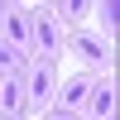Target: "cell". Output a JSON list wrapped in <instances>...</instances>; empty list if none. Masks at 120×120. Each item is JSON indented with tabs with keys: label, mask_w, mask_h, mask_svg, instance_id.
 I'll use <instances>...</instances> for the list:
<instances>
[{
	"label": "cell",
	"mask_w": 120,
	"mask_h": 120,
	"mask_svg": "<svg viewBox=\"0 0 120 120\" xmlns=\"http://www.w3.org/2000/svg\"><path fill=\"white\" fill-rule=\"evenodd\" d=\"M63 29L53 24L48 5H29V58L38 63H63Z\"/></svg>",
	"instance_id": "6da1fadb"
},
{
	"label": "cell",
	"mask_w": 120,
	"mask_h": 120,
	"mask_svg": "<svg viewBox=\"0 0 120 120\" xmlns=\"http://www.w3.org/2000/svg\"><path fill=\"white\" fill-rule=\"evenodd\" d=\"M63 53H72L91 77H106V72H111V38H101L96 29H72V34L63 38Z\"/></svg>",
	"instance_id": "7a4b0ae2"
},
{
	"label": "cell",
	"mask_w": 120,
	"mask_h": 120,
	"mask_svg": "<svg viewBox=\"0 0 120 120\" xmlns=\"http://www.w3.org/2000/svg\"><path fill=\"white\" fill-rule=\"evenodd\" d=\"M24 111H48L53 106V91H58V63H38V58H29L24 63Z\"/></svg>",
	"instance_id": "3957f363"
},
{
	"label": "cell",
	"mask_w": 120,
	"mask_h": 120,
	"mask_svg": "<svg viewBox=\"0 0 120 120\" xmlns=\"http://www.w3.org/2000/svg\"><path fill=\"white\" fill-rule=\"evenodd\" d=\"M0 38H5L15 53H24V58H29V5L0 0Z\"/></svg>",
	"instance_id": "277c9868"
},
{
	"label": "cell",
	"mask_w": 120,
	"mask_h": 120,
	"mask_svg": "<svg viewBox=\"0 0 120 120\" xmlns=\"http://www.w3.org/2000/svg\"><path fill=\"white\" fill-rule=\"evenodd\" d=\"M91 86H96V77H91V72H77V77H67V82H58L53 106H48V111H82L86 96H91Z\"/></svg>",
	"instance_id": "5b68a950"
},
{
	"label": "cell",
	"mask_w": 120,
	"mask_h": 120,
	"mask_svg": "<svg viewBox=\"0 0 120 120\" xmlns=\"http://www.w3.org/2000/svg\"><path fill=\"white\" fill-rule=\"evenodd\" d=\"M82 115L86 120H115V72L96 77V86H91V96H86Z\"/></svg>",
	"instance_id": "8992f818"
},
{
	"label": "cell",
	"mask_w": 120,
	"mask_h": 120,
	"mask_svg": "<svg viewBox=\"0 0 120 120\" xmlns=\"http://www.w3.org/2000/svg\"><path fill=\"white\" fill-rule=\"evenodd\" d=\"M19 72H24V67H19ZM19 72L0 77V115H29L24 111V77Z\"/></svg>",
	"instance_id": "52a82bcc"
},
{
	"label": "cell",
	"mask_w": 120,
	"mask_h": 120,
	"mask_svg": "<svg viewBox=\"0 0 120 120\" xmlns=\"http://www.w3.org/2000/svg\"><path fill=\"white\" fill-rule=\"evenodd\" d=\"M86 10H91L86 0H58V5H48V15H53V24L63 29V34H72V29L86 19Z\"/></svg>",
	"instance_id": "ba28073f"
},
{
	"label": "cell",
	"mask_w": 120,
	"mask_h": 120,
	"mask_svg": "<svg viewBox=\"0 0 120 120\" xmlns=\"http://www.w3.org/2000/svg\"><path fill=\"white\" fill-rule=\"evenodd\" d=\"M96 19H101V29H96V34H101V38H111V34H115V24H120L115 0H101V5H96Z\"/></svg>",
	"instance_id": "9c48e42d"
},
{
	"label": "cell",
	"mask_w": 120,
	"mask_h": 120,
	"mask_svg": "<svg viewBox=\"0 0 120 120\" xmlns=\"http://www.w3.org/2000/svg\"><path fill=\"white\" fill-rule=\"evenodd\" d=\"M24 63H29V58H24V53H15V48L0 38V77H5V72H19Z\"/></svg>",
	"instance_id": "30bf717a"
},
{
	"label": "cell",
	"mask_w": 120,
	"mask_h": 120,
	"mask_svg": "<svg viewBox=\"0 0 120 120\" xmlns=\"http://www.w3.org/2000/svg\"><path fill=\"white\" fill-rule=\"evenodd\" d=\"M43 120H86L82 111H43Z\"/></svg>",
	"instance_id": "8fae6325"
},
{
	"label": "cell",
	"mask_w": 120,
	"mask_h": 120,
	"mask_svg": "<svg viewBox=\"0 0 120 120\" xmlns=\"http://www.w3.org/2000/svg\"><path fill=\"white\" fill-rule=\"evenodd\" d=\"M0 120H29V115H0Z\"/></svg>",
	"instance_id": "7c38bea8"
}]
</instances>
